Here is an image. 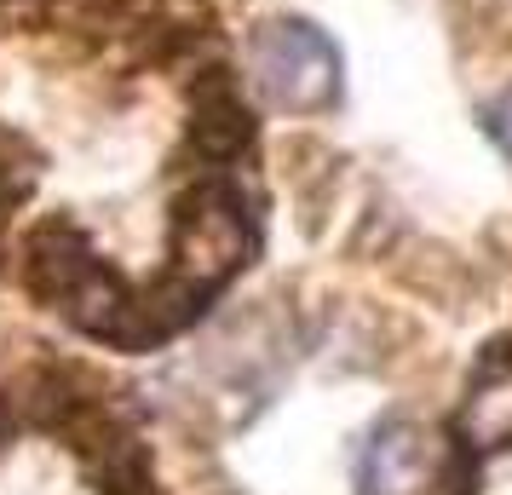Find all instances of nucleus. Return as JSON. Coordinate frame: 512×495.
I'll list each match as a JSON object with an SVG mask.
<instances>
[{
	"instance_id": "obj_1",
	"label": "nucleus",
	"mask_w": 512,
	"mask_h": 495,
	"mask_svg": "<svg viewBox=\"0 0 512 495\" xmlns=\"http://www.w3.org/2000/svg\"><path fill=\"white\" fill-rule=\"evenodd\" d=\"M259 248V225L248 196L231 185V179H202L185 202L173 208V242H167V277L202 288V294H219L236 271L248 265V254Z\"/></svg>"
},
{
	"instance_id": "obj_2",
	"label": "nucleus",
	"mask_w": 512,
	"mask_h": 495,
	"mask_svg": "<svg viewBox=\"0 0 512 495\" xmlns=\"http://www.w3.org/2000/svg\"><path fill=\"white\" fill-rule=\"evenodd\" d=\"M248 75L265 104L317 116L340 98V47L305 18H265L248 35Z\"/></svg>"
},
{
	"instance_id": "obj_3",
	"label": "nucleus",
	"mask_w": 512,
	"mask_h": 495,
	"mask_svg": "<svg viewBox=\"0 0 512 495\" xmlns=\"http://www.w3.org/2000/svg\"><path fill=\"white\" fill-rule=\"evenodd\" d=\"M70 444H75V455H81L87 478L98 484V495H162L156 490L150 449H144L139 432H127L110 409L87 415V421L70 432Z\"/></svg>"
},
{
	"instance_id": "obj_4",
	"label": "nucleus",
	"mask_w": 512,
	"mask_h": 495,
	"mask_svg": "<svg viewBox=\"0 0 512 495\" xmlns=\"http://www.w3.org/2000/svg\"><path fill=\"white\" fill-rule=\"evenodd\" d=\"M98 265V248L87 242V231L75 225V219H47V225H35V231L24 236V260H18V271H24V288L41 300V306H64L70 300V288L87 277Z\"/></svg>"
},
{
	"instance_id": "obj_5",
	"label": "nucleus",
	"mask_w": 512,
	"mask_h": 495,
	"mask_svg": "<svg viewBox=\"0 0 512 495\" xmlns=\"http://www.w3.org/2000/svg\"><path fill=\"white\" fill-rule=\"evenodd\" d=\"M432 484V438L415 421H380L369 432V449L357 461V490L363 495H426Z\"/></svg>"
},
{
	"instance_id": "obj_6",
	"label": "nucleus",
	"mask_w": 512,
	"mask_h": 495,
	"mask_svg": "<svg viewBox=\"0 0 512 495\" xmlns=\"http://www.w3.org/2000/svg\"><path fill=\"white\" fill-rule=\"evenodd\" d=\"M190 144L208 156V162H231L254 144V116H248V98L225 70L196 75L190 87Z\"/></svg>"
},
{
	"instance_id": "obj_7",
	"label": "nucleus",
	"mask_w": 512,
	"mask_h": 495,
	"mask_svg": "<svg viewBox=\"0 0 512 495\" xmlns=\"http://www.w3.org/2000/svg\"><path fill=\"white\" fill-rule=\"evenodd\" d=\"M461 432L478 449H507L512 444V346L507 340L484 352V369H478L472 392H466Z\"/></svg>"
},
{
	"instance_id": "obj_8",
	"label": "nucleus",
	"mask_w": 512,
	"mask_h": 495,
	"mask_svg": "<svg viewBox=\"0 0 512 495\" xmlns=\"http://www.w3.org/2000/svg\"><path fill=\"white\" fill-rule=\"evenodd\" d=\"M484 127H489V139L501 144V156H512V87L484 110Z\"/></svg>"
},
{
	"instance_id": "obj_9",
	"label": "nucleus",
	"mask_w": 512,
	"mask_h": 495,
	"mask_svg": "<svg viewBox=\"0 0 512 495\" xmlns=\"http://www.w3.org/2000/svg\"><path fill=\"white\" fill-rule=\"evenodd\" d=\"M29 179H35L29 167H18V173H12V156H6V144H0V219H6V213H12V202L29 190Z\"/></svg>"
},
{
	"instance_id": "obj_10",
	"label": "nucleus",
	"mask_w": 512,
	"mask_h": 495,
	"mask_svg": "<svg viewBox=\"0 0 512 495\" xmlns=\"http://www.w3.org/2000/svg\"><path fill=\"white\" fill-rule=\"evenodd\" d=\"M18 421H24V415H18V398H6V392H0V444L18 432Z\"/></svg>"
}]
</instances>
